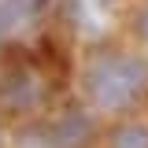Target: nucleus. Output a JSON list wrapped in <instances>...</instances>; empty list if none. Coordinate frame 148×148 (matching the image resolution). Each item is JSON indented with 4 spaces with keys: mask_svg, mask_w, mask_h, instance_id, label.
Listing matches in <instances>:
<instances>
[{
    "mask_svg": "<svg viewBox=\"0 0 148 148\" xmlns=\"http://www.w3.org/2000/svg\"><path fill=\"white\" fill-rule=\"evenodd\" d=\"M133 30H137V34H141V37L148 41V8H145V11H137V15H133Z\"/></svg>",
    "mask_w": 148,
    "mask_h": 148,
    "instance_id": "nucleus-6",
    "label": "nucleus"
},
{
    "mask_svg": "<svg viewBox=\"0 0 148 148\" xmlns=\"http://www.w3.org/2000/svg\"><path fill=\"white\" fill-rule=\"evenodd\" d=\"M108 148H148V126H145V122L115 126L111 137H108Z\"/></svg>",
    "mask_w": 148,
    "mask_h": 148,
    "instance_id": "nucleus-5",
    "label": "nucleus"
},
{
    "mask_svg": "<svg viewBox=\"0 0 148 148\" xmlns=\"http://www.w3.org/2000/svg\"><path fill=\"white\" fill-rule=\"evenodd\" d=\"M82 82L96 111H126L148 92V59L133 52H100L89 59Z\"/></svg>",
    "mask_w": 148,
    "mask_h": 148,
    "instance_id": "nucleus-1",
    "label": "nucleus"
},
{
    "mask_svg": "<svg viewBox=\"0 0 148 148\" xmlns=\"http://www.w3.org/2000/svg\"><path fill=\"white\" fill-rule=\"evenodd\" d=\"M92 133H96V122L89 111H63L45 130V148H89Z\"/></svg>",
    "mask_w": 148,
    "mask_h": 148,
    "instance_id": "nucleus-3",
    "label": "nucleus"
},
{
    "mask_svg": "<svg viewBox=\"0 0 148 148\" xmlns=\"http://www.w3.org/2000/svg\"><path fill=\"white\" fill-rule=\"evenodd\" d=\"M48 96V74L30 56L0 59V111L8 115H34Z\"/></svg>",
    "mask_w": 148,
    "mask_h": 148,
    "instance_id": "nucleus-2",
    "label": "nucleus"
},
{
    "mask_svg": "<svg viewBox=\"0 0 148 148\" xmlns=\"http://www.w3.org/2000/svg\"><path fill=\"white\" fill-rule=\"evenodd\" d=\"M41 8H45V0H0V37L22 26L26 18H34Z\"/></svg>",
    "mask_w": 148,
    "mask_h": 148,
    "instance_id": "nucleus-4",
    "label": "nucleus"
},
{
    "mask_svg": "<svg viewBox=\"0 0 148 148\" xmlns=\"http://www.w3.org/2000/svg\"><path fill=\"white\" fill-rule=\"evenodd\" d=\"M0 148H4V137H0Z\"/></svg>",
    "mask_w": 148,
    "mask_h": 148,
    "instance_id": "nucleus-7",
    "label": "nucleus"
}]
</instances>
